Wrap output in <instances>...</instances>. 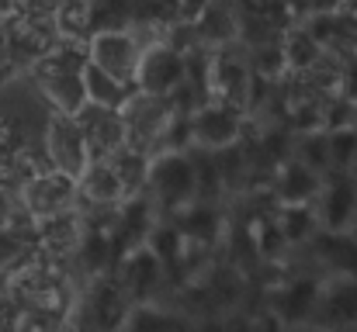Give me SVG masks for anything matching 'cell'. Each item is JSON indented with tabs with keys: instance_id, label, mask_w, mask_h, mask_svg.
Masks as SVG:
<instances>
[{
	"instance_id": "6da1fadb",
	"label": "cell",
	"mask_w": 357,
	"mask_h": 332,
	"mask_svg": "<svg viewBox=\"0 0 357 332\" xmlns=\"http://www.w3.org/2000/svg\"><path fill=\"white\" fill-rule=\"evenodd\" d=\"M146 191L153 201V212L163 219H174L181 208L198 201V170L195 159L184 149H167L149 156Z\"/></svg>"
},
{
	"instance_id": "7a4b0ae2",
	"label": "cell",
	"mask_w": 357,
	"mask_h": 332,
	"mask_svg": "<svg viewBox=\"0 0 357 332\" xmlns=\"http://www.w3.org/2000/svg\"><path fill=\"white\" fill-rule=\"evenodd\" d=\"M205 94L212 101H222V104L246 111L250 94H253V70H250V59H246V45L239 38L222 42L208 52Z\"/></svg>"
},
{
	"instance_id": "3957f363",
	"label": "cell",
	"mask_w": 357,
	"mask_h": 332,
	"mask_svg": "<svg viewBox=\"0 0 357 332\" xmlns=\"http://www.w3.org/2000/svg\"><path fill=\"white\" fill-rule=\"evenodd\" d=\"M121 125H125V145L153 156L156 145H160V135L167 132L174 108L167 97H156V94H146V90H132V97L121 104Z\"/></svg>"
},
{
	"instance_id": "277c9868",
	"label": "cell",
	"mask_w": 357,
	"mask_h": 332,
	"mask_svg": "<svg viewBox=\"0 0 357 332\" xmlns=\"http://www.w3.org/2000/svg\"><path fill=\"white\" fill-rule=\"evenodd\" d=\"M312 205H316L312 212L323 232L357 228V173L354 170H326Z\"/></svg>"
},
{
	"instance_id": "5b68a950",
	"label": "cell",
	"mask_w": 357,
	"mask_h": 332,
	"mask_svg": "<svg viewBox=\"0 0 357 332\" xmlns=\"http://www.w3.org/2000/svg\"><path fill=\"white\" fill-rule=\"evenodd\" d=\"M243 125H246V111L222 104V101H212V97L202 101L188 114V135L205 152H215V149H226V145L239 142L243 139Z\"/></svg>"
},
{
	"instance_id": "8992f818",
	"label": "cell",
	"mask_w": 357,
	"mask_h": 332,
	"mask_svg": "<svg viewBox=\"0 0 357 332\" xmlns=\"http://www.w3.org/2000/svg\"><path fill=\"white\" fill-rule=\"evenodd\" d=\"M21 205L31 215V221H45L59 212H70L77 205V177L45 166L21 184Z\"/></svg>"
},
{
	"instance_id": "52a82bcc",
	"label": "cell",
	"mask_w": 357,
	"mask_h": 332,
	"mask_svg": "<svg viewBox=\"0 0 357 332\" xmlns=\"http://www.w3.org/2000/svg\"><path fill=\"white\" fill-rule=\"evenodd\" d=\"M45 159H49V166H56V170H63L70 177H77L91 163L84 132L73 121V114L56 108L45 114Z\"/></svg>"
},
{
	"instance_id": "ba28073f",
	"label": "cell",
	"mask_w": 357,
	"mask_h": 332,
	"mask_svg": "<svg viewBox=\"0 0 357 332\" xmlns=\"http://www.w3.org/2000/svg\"><path fill=\"white\" fill-rule=\"evenodd\" d=\"M305 326H330L344 329L357 326V277L354 274H326L319 277L316 305Z\"/></svg>"
},
{
	"instance_id": "9c48e42d",
	"label": "cell",
	"mask_w": 357,
	"mask_h": 332,
	"mask_svg": "<svg viewBox=\"0 0 357 332\" xmlns=\"http://www.w3.org/2000/svg\"><path fill=\"white\" fill-rule=\"evenodd\" d=\"M188 73V63L177 49H170L167 42H153L139 52V66H135V87L156 97H167Z\"/></svg>"
},
{
	"instance_id": "30bf717a",
	"label": "cell",
	"mask_w": 357,
	"mask_h": 332,
	"mask_svg": "<svg viewBox=\"0 0 357 332\" xmlns=\"http://www.w3.org/2000/svg\"><path fill=\"white\" fill-rule=\"evenodd\" d=\"M139 42L128 35V28L119 31H94L87 42V63L98 70L112 73L121 84H135V66H139Z\"/></svg>"
},
{
	"instance_id": "8fae6325",
	"label": "cell",
	"mask_w": 357,
	"mask_h": 332,
	"mask_svg": "<svg viewBox=\"0 0 357 332\" xmlns=\"http://www.w3.org/2000/svg\"><path fill=\"white\" fill-rule=\"evenodd\" d=\"M73 121L84 132V142H87L91 159H105L119 145H125V125H121L119 108H105V104L84 101L80 108L73 111Z\"/></svg>"
},
{
	"instance_id": "7c38bea8",
	"label": "cell",
	"mask_w": 357,
	"mask_h": 332,
	"mask_svg": "<svg viewBox=\"0 0 357 332\" xmlns=\"http://www.w3.org/2000/svg\"><path fill=\"white\" fill-rule=\"evenodd\" d=\"M319 184H323V173H316L302 159L288 156V159L278 163L274 194H278L281 205H312V198L319 194Z\"/></svg>"
},
{
	"instance_id": "4fadbf2b",
	"label": "cell",
	"mask_w": 357,
	"mask_h": 332,
	"mask_svg": "<svg viewBox=\"0 0 357 332\" xmlns=\"http://www.w3.org/2000/svg\"><path fill=\"white\" fill-rule=\"evenodd\" d=\"M31 73H35V87L42 90L45 104H52L56 111L73 114V111L87 101L84 80H80L77 70H45V66H35V63H31Z\"/></svg>"
},
{
	"instance_id": "5bb4252c",
	"label": "cell",
	"mask_w": 357,
	"mask_h": 332,
	"mask_svg": "<svg viewBox=\"0 0 357 332\" xmlns=\"http://www.w3.org/2000/svg\"><path fill=\"white\" fill-rule=\"evenodd\" d=\"M77 201H84L91 208H105V205H121L125 201V191H121L119 177H115L108 159H91L77 173Z\"/></svg>"
},
{
	"instance_id": "9a60e30c",
	"label": "cell",
	"mask_w": 357,
	"mask_h": 332,
	"mask_svg": "<svg viewBox=\"0 0 357 332\" xmlns=\"http://www.w3.org/2000/svg\"><path fill=\"white\" fill-rule=\"evenodd\" d=\"M316 291H319V277H302V280L278 287L271 294V308L278 312V322L281 326H305L312 315V305H316Z\"/></svg>"
},
{
	"instance_id": "2e32d148",
	"label": "cell",
	"mask_w": 357,
	"mask_h": 332,
	"mask_svg": "<svg viewBox=\"0 0 357 332\" xmlns=\"http://www.w3.org/2000/svg\"><path fill=\"white\" fill-rule=\"evenodd\" d=\"M195 28H198V38L205 49L233 42L236 38V7L229 0H208L205 10L195 17Z\"/></svg>"
},
{
	"instance_id": "e0dca14e",
	"label": "cell",
	"mask_w": 357,
	"mask_h": 332,
	"mask_svg": "<svg viewBox=\"0 0 357 332\" xmlns=\"http://www.w3.org/2000/svg\"><path fill=\"white\" fill-rule=\"evenodd\" d=\"M80 80H84L87 101L105 104V108H121V104L132 97V90H135V84H121V80H115L112 73L98 70L94 63H87V66L80 70Z\"/></svg>"
},
{
	"instance_id": "ac0fdd59",
	"label": "cell",
	"mask_w": 357,
	"mask_h": 332,
	"mask_svg": "<svg viewBox=\"0 0 357 332\" xmlns=\"http://www.w3.org/2000/svg\"><path fill=\"white\" fill-rule=\"evenodd\" d=\"M105 159L112 163V170H115V177H119L125 198L146 191V173H149V156H146V152H139V149H132V145H119V149H115L112 156H105Z\"/></svg>"
},
{
	"instance_id": "d6986e66",
	"label": "cell",
	"mask_w": 357,
	"mask_h": 332,
	"mask_svg": "<svg viewBox=\"0 0 357 332\" xmlns=\"http://www.w3.org/2000/svg\"><path fill=\"white\" fill-rule=\"evenodd\" d=\"M274 221L284 232L288 246H302V242L316 239V232H319V219H316L312 205H281Z\"/></svg>"
},
{
	"instance_id": "ffe728a7",
	"label": "cell",
	"mask_w": 357,
	"mask_h": 332,
	"mask_svg": "<svg viewBox=\"0 0 357 332\" xmlns=\"http://www.w3.org/2000/svg\"><path fill=\"white\" fill-rule=\"evenodd\" d=\"M291 156L302 159L305 166H312L316 173H326V170H330V142H326V132H323V128L298 132V142H291Z\"/></svg>"
},
{
	"instance_id": "44dd1931",
	"label": "cell",
	"mask_w": 357,
	"mask_h": 332,
	"mask_svg": "<svg viewBox=\"0 0 357 332\" xmlns=\"http://www.w3.org/2000/svg\"><path fill=\"white\" fill-rule=\"evenodd\" d=\"M326 142H330V170H354L357 166L354 128H333V132H326Z\"/></svg>"
},
{
	"instance_id": "7402d4cb",
	"label": "cell",
	"mask_w": 357,
	"mask_h": 332,
	"mask_svg": "<svg viewBox=\"0 0 357 332\" xmlns=\"http://www.w3.org/2000/svg\"><path fill=\"white\" fill-rule=\"evenodd\" d=\"M253 242H257L260 256H267V260H278V256L288 249V239H284V232L278 228L274 215H260V219L253 221Z\"/></svg>"
},
{
	"instance_id": "603a6c76",
	"label": "cell",
	"mask_w": 357,
	"mask_h": 332,
	"mask_svg": "<svg viewBox=\"0 0 357 332\" xmlns=\"http://www.w3.org/2000/svg\"><path fill=\"white\" fill-rule=\"evenodd\" d=\"M281 3L291 10V17H295V21H302L305 14H312V10L319 7V0H281Z\"/></svg>"
},
{
	"instance_id": "cb8c5ba5",
	"label": "cell",
	"mask_w": 357,
	"mask_h": 332,
	"mask_svg": "<svg viewBox=\"0 0 357 332\" xmlns=\"http://www.w3.org/2000/svg\"><path fill=\"white\" fill-rule=\"evenodd\" d=\"M354 132H357V111H354Z\"/></svg>"
},
{
	"instance_id": "d4e9b609",
	"label": "cell",
	"mask_w": 357,
	"mask_h": 332,
	"mask_svg": "<svg viewBox=\"0 0 357 332\" xmlns=\"http://www.w3.org/2000/svg\"><path fill=\"white\" fill-rule=\"evenodd\" d=\"M354 52H357V45H354Z\"/></svg>"
},
{
	"instance_id": "484cf974",
	"label": "cell",
	"mask_w": 357,
	"mask_h": 332,
	"mask_svg": "<svg viewBox=\"0 0 357 332\" xmlns=\"http://www.w3.org/2000/svg\"><path fill=\"white\" fill-rule=\"evenodd\" d=\"M354 170H357V166H354Z\"/></svg>"
}]
</instances>
